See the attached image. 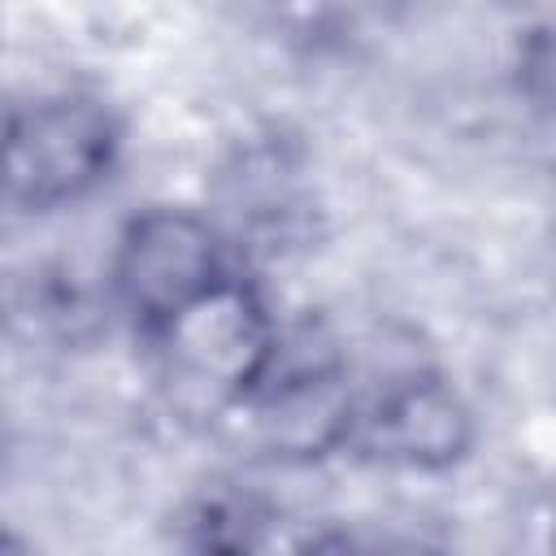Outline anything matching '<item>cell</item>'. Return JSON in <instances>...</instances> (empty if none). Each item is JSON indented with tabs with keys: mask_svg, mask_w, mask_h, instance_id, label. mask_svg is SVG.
Returning <instances> with one entry per match:
<instances>
[{
	"mask_svg": "<svg viewBox=\"0 0 556 556\" xmlns=\"http://www.w3.org/2000/svg\"><path fill=\"white\" fill-rule=\"evenodd\" d=\"M369 556H447V552L434 547V543H421V539H395V543H387V547H378Z\"/></svg>",
	"mask_w": 556,
	"mask_h": 556,
	"instance_id": "cell-7",
	"label": "cell"
},
{
	"mask_svg": "<svg viewBox=\"0 0 556 556\" xmlns=\"http://www.w3.org/2000/svg\"><path fill=\"white\" fill-rule=\"evenodd\" d=\"M230 274L235 265L222 230L187 204L139 208L117 230L109 261L113 300L143 339H152Z\"/></svg>",
	"mask_w": 556,
	"mask_h": 556,
	"instance_id": "cell-4",
	"label": "cell"
},
{
	"mask_svg": "<svg viewBox=\"0 0 556 556\" xmlns=\"http://www.w3.org/2000/svg\"><path fill=\"white\" fill-rule=\"evenodd\" d=\"M0 556H35V552H30V543L22 534H13V530L0 526Z\"/></svg>",
	"mask_w": 556,
	"mask_h": 556,
	"instance_id": "cell-9",
	"label": "cell"
},
{
	"mask_svg": "<svg viewBox=\"0 0 556 556\" xmlns=\"http://www.w3.org/2000/svg\"><path fill=\"white\" fill-rule=\"evenodd\" d=\"M4 456H9V443H4V430H0V473H4Z\"/></svg>",
	"mask_w": 556,
	"mask_h": 556,
	"instance_id": "cell-10",
	"label": "cell"
},
{
	"mask_svg": "<svg viewBox=\"0 0 556 556\" xmlns=\"http://www.w3.org/2000/svg\"><path fill=\"white\" fill-rule=\"evenodd\" d=\"M278 326L261 287L235 269L148 343L156 348L161 378L182 400L208 413H239L269 374Z\"/></svg>",
	"mask_w": 556,
	"mask_h": 556,
	"instance_id": "cell-1",
	"label": "cell"
},
{
	"mask_svg": "<svg viewBox=\"0 0 556 556\" xmlns=\"http://www.w3.org/2000/svg\"><path fill=\"white\" fill-rule=\"evenodd\" d=\"M552 26H534L521 35L517 43V83H521V96L543 113L547 100H552Z\"/></svg>",
	"mask_w": 556,
	"mask_h": 556,
	"instance_id": "cell-6",
	"label": "cell"
},
{
	"mask_svg": "<svg viewBox=\"0 0 556 556\" xmlns=\"http://www.w3.org/2000/svg\"><path fill=\"white\" fill-rule=\"evenodd\" d=\"M478 417L469 400L434 369H404L374 395H361L352 452L408 473H452L473 456Z\"/></svg>",
	"mask_w": 556,
	"mask_h": 556,
	"instance_id": "cell-5",
	"label": "cell"
},
{
	"mask_svg": "<svg viewBox=\"0 0 556 556\" xmlns=\"http://www.w3.org/2000/svg\"><path fill=\"white\" fill-rule=\"evenodd\" d=\"M274 465H321L352 452L361 391L334 339L317 326H278L265 382L239 408Z\"/></svg>",
	"mask_w": 556,
	"mask_h": 556,
	"instance_id": "cell-2",
	"label": "cell"
},
{
	"mask_svg": "<svg viewBox=\"0 0 556 556\" xmlns=\"http://www.w3.org/2000/svg\"><path fill=\"white\" fill-rule=\"evenodd\" d=\"M122 156V117L87 91H61L22 104L0 156V200L26 213H52L109 182Z\"/></svg>",
	"mask_w": 556,
	"mask_h": 556,
	"instance_id": "cell-3",
	"label": "cell"
},
{
	"mask_svg": "<svg viewBox=\"0 0 556 556\" xmlns=\"http://www.w3.org/2000/svg\"><path fill=\"white\" fill-rule=\"evenodd\" d=\"M17 113H22V104H13V96L4 91V83H0V156H4V148H9V139H13V126H17Z\"/></svg>",
	"mask_w": 556,
	"mask_h": 556,
	"instance_id": "cell-8",
	"label": "cell"
}]
</instances>
